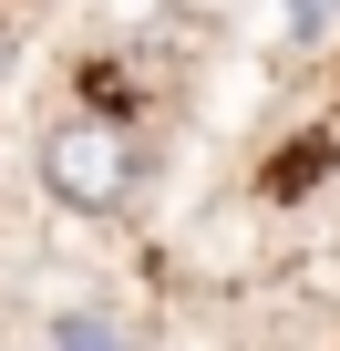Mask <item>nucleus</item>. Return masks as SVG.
I'll return each mask as SVG.
<instances>
[{
	"label": "nucleus",
	"instance_id": "f257e3e1",
	"mask_svg": "<svg viewBox=\"0 0 340 351\" xmlns=\"http://www.w3.org/2000/svg\"><path fill=\"white\" fill-rule=\"evenodd\" d=\"M31 176H42V197H52L62 217H124L134 186H144V134H134L124 114H103V104H73V114L42 124Z\"/></svg>",
	"mask_w": 340,
	"mask_h": 351
},
{
	"label": "nucleus",
	"instance_id": "f03ea898",
	"mask_svg": "<svg viewBox=\"0 0 340 351\" xmlns=\"http://www.w3.org/2000/svg\"><path fill=\"white\" fill-rule=\"evenodd\" d=\"M42 351H134V330H124L114 310H62V320L42 330Z\"/></svg>",
	"mask_w": 340,
	"mask_h": 351
},
{
	"label": "nucleus",
	"instance_id": "7ed1b4c3",
	"mask_svg": "<svg viewBox=\"0 0 340 351\" xmlns=\"http://www.w3.org/2000/svg\"><path fill=\"white\" fill-rule=\"evenodd\" d=\"M165 11H176V0H103L114 32H165Z\"/></svg>",
	"mask_w": 340,
	"mask_h": 351
},
{
	"label": "nucleus",
	"instance_id": "20e7f679",
	"mask_svg": "<svg viewBox=\"0 0 340 351\" xmlns=\"http://www.w3.org/2000/svg\"><path fill=\"white\" fill-rule=\"evenodd\" d=\"M0 62H11V42H0Z\"/></svg>",
	"mask_w": 340,
	"mask_h": 351
}]
</instances>
